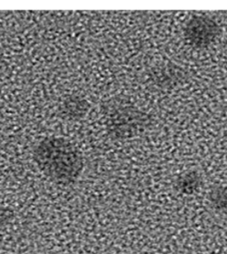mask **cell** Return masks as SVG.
I'll return each mask as SVG.
<instances>
[{
    "instance_id": "7a4b0ae2",
    "label": "cell",
    "mask_w": 227,
    "mask_h": 254,
    "mask_svg": "<svg viewBox=\"0 0 227 254\" xmlns=\"http://www.w3.org/2000/svg\"><path fill=\"white\" fill-rule=\"evenodd\" d=\"M219 29L210 18L194 17L185 27V37L194 46L205 47L209 46L219 34Z\"/></svg>"
},
{
    "instance_id": "6da1fadb",
    "label": "cell",
    "mask_w": 227,
    "mask_h": 254,
    "mask_svg": "<svg viewBox=\"0 0 227 254\" xmlns=\"http://www.w3.org/2000/svg\"><path fill=\"white\" fill-rule=\"evenodd\" d=\"M33 159L43 174L63 185L76 182L84 168L81 153L69 141L60 138L41 140L34 148Z\"/></svg>"
}]
</instances>
